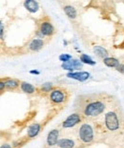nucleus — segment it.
<instances>
[{
    "mask_svg": "<svg viewBox=\"0 0 124 148\" xmlns=\"http://www.w3.org/2000/svg\"><path fill=\"white\" fill-rule=\"evenodd\" d=\"M79 112L85 118L95 119L106 110L107 99L103 95H90L81 97Z\"/></svg>",
    "mask_w": 124,
    "mask_h": 148,
    "instance_id": "f257e3e1",
    "label": "nucleus"
},
{
    "mask_svg": "<svg viewBox=\"0 0 124 148\" xmlns=\"http://www.w3.org/2000/svg\"><path fill=\"white\" fill-rule=\"evenodd\" d=\"M20 89L22 92L29 94V95H32V94H34L36 92V88L33 84L25 82V81H20Z\"/></svg>",
    "mask_w": 124,
    "mask_h": 148,
    "instance_id": "2eb2a0df",
    "label": "nucleus"
},
{
    "mask_svg": "<svg viewBox=\"0 0 124 148\" xmlns=\"http://www.w3.org/2000/svg\"><path fill=\"white\" fill-rule=\"evenodd\" d=\"M70 97L69 91L62 87H55L50 93V101L53 105H62L68 101Z\"/></svg>",
    "mask_w": 124,
    "mask_h": 148,
    "instance_id": "f03ea898",
    "label": "nucleus"
},
{
    "mask_svg": "<svg viewBox=\"0 0 124 148\" xmlns=\"http://www.w3.org/2000/svg\"><path fill=\"white\" fill-rule=\"evenodd\" d=\"M41 90H42V92H45V93H51L52 91L53 90V83L51 82H46L41 85Z\"/></svg>",
    "mask_w": 124,
    "mask_h": 148,
    "instance_id": "aec40b11",
    "label": "nucleus"
},
{
    "mask_svg": "<svg viewBox=\"0 0 124 148\" xmlns=\"http://www.w3.org/2000/svg\"><path fill=\"white\" fill-rule=\"evenodd\" d=\"M45 45V42H44L43 39L41 38H34L31 41V43L29 44V49L33 52H37L43 48V46Z\"/></svg>",
    "mask_w": 124,
    "mask_h": 148,
    "instance_id": "f8f14e48",
    "label": "nucleus"
},
{
    "mask_svg": "<svg viewBox=\"0 0 124 148\" xmlns=\"http://www.w3.org/2000/svg\"><path fill=\"white\" fill-rule=\"evenodd\" d=\"M3 34H4V25L1 23V38L3 39Z\"/></svg>",
    "mask_w": 124,
    "mask_h": 148,
    "instance_id": "a878e982",
    "label": "nucleus"
},
{
    "mask_svg": "<svg viewBox=\"0 0 124 148\" xmlns=\"http://www.w3.org/2000/svg\"><path fill=\"white\" fill-rule=\"evenodd\" d=\"M41 131V125L39 123H33L31 124L30 126L27 129V137L29 138H34L36 136H38V134L40 133Z\"/></svg>",
    "mask_w": 124,
    "mask_h": 148,
    "instance_id": "9d476101",
    "label": "nucleus"
},
{
    "mask_svg": "<svg viewBox=\"0 0 124 148\" xmlns=\"http://www.w3.org/2000/svg\"><path fill=\"white\" fill-rule=\"evenodd\" d=\"M61 68L64 69V70H68L71 72H74L75 70H79V69L82 68V62L79 61L78 59L76 58H73L68 62H65V63L61 64Z\"/></svg>",
    "mask_w": 124,
    "mask_h": 148,
    "instance_id": "6e6552de",
    "label": "nucleus"
},
{
    "mask_svg": "<svg viewBox=\"0 0 124 148\" xmlns=\"http://www.w3.org/2000/svg\"><path fill=\"white\" fill-rule=\"evenodd\" d=\"M84 116L81 114H78V113H75V114L70 115L68 118H67L64 121L62 122L61 126L64 129H69V128H73L76 126L77 124L81 123L82 121H83Z\"/></svg>",
    "mask_w": 124,
    "mask_h": 148,
    "instance_id": "423d86ee",
    "label": "nucleus"
},
{
    "mask_svg": "<svg viewBox=\"0 0 124 148\" xmlns=\"http://www.w3.org/2000/svg\"><path fill=\"white\" fill-rule=\"evenodd\" d=\"M90 73H88V72H71V73L67 74L66 77L83 82V81L87 80L90 77Z\"/></svg>",
    "mask_w": 124,
    "mask_h": 148,
    "instance_id": "1a4fd4ad",
    "label": "nucleus"
},
{
    "mask_svg": "<svg viewBox=\"0 0 124 148\" xmlns=\"http://www.w3.org/2000/svg\"><path fill=\"white\" fill-rule=\"evenodd\" d=\"M58 58H59L60 61L63 62V63H65V62H68V61L71 60V59H73L72 56L68 55V53H62V55L59 56Z\"/></svg>",
    "mask_w": 124,
    "mask_h": 148,
    "instance_id": "412c9836",
    "label": "nucleus"
},
{
    "mask_svg": "<svg viewBox=\"0 0 124 148\" xmlns=\"http://www.w3.org/2000/svg\"><path fill=\"white\" fill-rule=\"evenodd\" d=\"M103 63L110 68H117L120 65L119 60L114 58H106L103 59Z\"/></svg>",
    "mask_w": 124,
    "mask_h": 148,
    "instance_id": "f3484780",
    "label": "nucleus"
},
{
    "mask_svg": "<svg viewBox=\"0 0 124 148\" xmlns=\"http://www.w3.org/2000/svg\"><path fill=\"white\" fill-rule=\"evenodd\" d=\"M77 135H78V140L84 144H90L94 141L95 138L94 128L88 122H84V123H81L79 125Z\"/></svg>",
    "mask_w": 124,
    "mask_h": 148,
    "instance_id": "7ed1b4c3",
    "label": "nucleus"
},
{
    "mask_svg": "<svg viewBox=\"0 0 124 148\" xmlns=\"http://www.w3.org/2000/svg\"><path fill=\"white\" fill-rule=\"evenodd\" d=\"M55 30L52 22L50 21L49 18L42 19L39 23V28H38V34L41 37L45 36H53L55 34Z\"/></svg>",
    "mask_w": 124,
    "mask_h": 148,
    "instance_id": "39448f33",
    "label": "nucleus"
},
{
    "mask_svg": "<svg viewBox=\"0 0 124 148\" xmlns=\"http://www.w3.org/2000/svg\"><path fill=\"white\" fill-rule=\"evenodd\" d=\"M63 10H64V12L70 19H75V18L77 17V12H76L75 8L74 7V6L66 5V6H64Z\"/></svg>",
    "mask_w": 124,
    "mask_h": 148,
    "instance_id": "dca6fc26",
    "label": "nucleus"
},
{
    "mask_svg": "<svg viewBox=\"0 0 124 148\" xmlns=\"http://www.w3.org/2000/svg\"><path fill=\"white\" fill-rule=\"evenodd\" d=\"M1 80L4 81L6 89L7 90H16L18 87H20V82L16 79H14V78H2Z\"/></svg>",
    "mask_w": 124,
    "mask_h": 148,
    "instance_id": "ddd939ff",
    "label": "nucleus"
},
{
    "mask_svg": "<svg viewBox=\"0 0 124 148\" xmlns=\"http://www.w3.org/2000/svg\"><path fill=\"white\" fill-rule=\"evenodd\" d=\"M4 89H6V86H5V83L4 81L1 80V82H0V91H1V93L4 91Z\"/></svg>",
    "mask_w": 124,
    "mask_h": 148,
    "instance_id": "5701e85b",
    "label": "nucleus"
},
{
    "mask_svg": "<svg viewBox=\"0 0 124 148\" xmlns=\"http://www.w3.org/2000/svg\"><path fill=\"white\" fill-rule=\"evenodd\" d=\"M116 70L119 72V73H121L124 75V64H120L119 67L116 68Z\"/></svg>",
    "mask_w": 124,
    "mask_h": 148,
    "instance_id": "4be33fe9",
    "label": "nucleus"
},
{
    "mask_svg": "<svg viewBox=\"0 0 124 148\" xmlns=\"http://www.w3.org/2000/svg\"><path fill=\"white\" fill-rule=\"evenodd\" d=\"M24 7L26 8L28 12H30L31 14H34L39 10V5L36 1L34 0H26L24 2Z\"/></svg>",
    "mask_w": 124,
    "mask_h": 148,
    "instance_id": "4468645a",
    "label": "nucleus"
},
{
    "mask_svg": "<svg viewBox=\"0 0 124 148\" xmlns=\"http://www.w3.org/2000/svg\"><path fill=\"white\" fill-rule=\"evenodd\" d=\"M0 148H12V146L10 143H3V144H1Z\"/></svg>",
    "mask_w": 124,
    "mask_h": 148,
    "instance_id": "b1692460",
    "label": "nucleus"
},
{
    "mask_svg": "<svg viewBox=\"0 0 124 148\" xmlns=\"http://www.w3.org/2000/svg\"><path fill=\"white\" fill-rule=\"evenodd\" d=\"M56 146L58 148H75V140H73V138H59Z\"/></svg>",
    "mask_w": 124,
    "mask_h": 148,
    "instance_id": "9b49d317",
    "label": "nucleus"
},
{
    "mask_svg": "<svg viewBox=\"0 0 124 148\" xmlns=\"http://www.w3.org/2000/svg\"><path fill=\"white\" fill-rule=\"evenodd\" d=\"M94 53L97 55V56H99L101 58H109V53L106 49H104L103 47L101 46H95L94 47Z\"/></svg>",
    "mask_w": 124,
    "mask_h": 148,
    "instance_id": "a211bd4d",
    "label": "nucleus"
},
{
    "mask_svg": "<svg viewBox=\"0 0 124 148\" xmlns=\"http://www.w3.org/2000/svg\"><path fill=\"white\" fill-rule=\"evenodd\" d=\"M80 61L82 63H85V64H89V65H95V61H94L93 59L91 58V56H89L86 53H82L80 56Z\"/></svg>",
    "mask_w": 124,
    "mask_h": 148,
    "instance_id": "6ab92c4d",
    "label": "nucleus"
},
{
    "mask_svg": "<svg viewBox=\"0 0 124 148\" xmlns=\"http://www.w3.org/2000/svg\"><path fill=\"white\" fill-rule=\"evenodd\" d=\"M104 124L110 132H116L120 127V121L119 116L114 111H109L105 114Z\"/></svg>",
    "mask_w": 124,
    "mask_h": 148,
    "instance_id": "20e7f679",
    "label": "nucleus"
},
{
    "mask_svg": "<svg viewBox=\"0 0 124 148\" xmlns=\"http://www.w3.org/2000/svg\"><path fill=\"white\" fill-rule=\"evenodd\" d=\"M59 136H60V131L59 129H53L48 133V136L46 138V143L49 147H53L57 145V143L59 140Z\"/></svg>",
    "mask_w": 124,
    "mask_h": 148,
    "instance_id": "0eeeda50",
    "label": "nucleus"
},
{
    "mask_svg": "<svg viewBox=\"0 0 124 148\" xmlns=\"http://www.w3.org/2000/svg\"><path fill=\"white\" fill-rule=\"evenodd\" d=\"M30 73L31 74H34V75H39L40 72L37 71V70H32V71H30Z\"/></svg>",
    "mask_w": 124,
    "mask_h": 148,
    "instance_id": "393cba45",
    "label": "nucleus"
}]
</instances>
